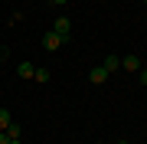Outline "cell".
<instances>
[{"label": "cell", "mask_w": 147, "mask_h": 144, "mask_svg": "<svg viewBox=\"0 0 147 144\" xmlns=\"http://www.w3.org/2000/svg\"><path fill=\"white\" fill-rule=\"evenodd\" d=\"M0 144H10V138H7V131H0Z\"/></svg>", "instance_id": "11"}, {"label": "cell", "mask_w": 147, "mask_h": 144, "mask_svg": "<svg viewBox=\"0 0 147 144\" xmlns=\"http://www.w3.org/2000/svg\"><path fill=\"white\" fill-rule=\"evenodd\" d=\"M121 66H124V69H127V72H137V69H141V66H144V62H141V59H137V56L131 53V56H124V59H121Z\"/></svg>", "instance_id": "4"}, {"label": "cell", "mask_w": 147, "mask_h": 144, "mask_svg": "<svg viewBox=\"0 0 147 144\" xmlns=\"http://www.w3.org/2000/svg\"><path fill=\"white\" fill-rule=\"evenodd\" d=\"M33 79H36V82H49V69H39V66H36V72H33Z\"/></svg>", "instance_id": "9"}, {"label": "cell", "mask_w": 147, "mask_h": 144, "mask_svg": "<svg viewBox=\"0 0 147 144\" xmlns=\"http://www.w3.org/2000/svg\"><path fill=\"white\" fill-rule=\"evenodd\" d=\"M141 72H147V62H144V66H141Z\"/></svg>", "instance_id": "13"}, {"label": "cell", "mask_w": 147, "mask_h": 144, "mask_svg": "<svg viewBox=\"0 0 147 144\" xmlns=\"http://www.w3.org/2000/svg\"><path fill=\"white\" fill-rule=\"evenodd\" d=\"M118 66H121V59H118V56H108V59H105V72H115Z\"/></svg>", "instance_id": "8"}, {"label": "cell", "mask_w": 147, "mask_h": 144, "mask_svg": "<svg viewBox=\"0 0 147 144\" xmlns=\"http://www.w3.org/2000/svg\"><path fill=\"white\" fill-rule=\"evenodd\" d=\"M33 72H36L33 62H20V66H16V75H20V79H33Z\"/></svg>", "instance_id": "5"}, {"label": "cell", "mask_w": 147, "mask_h": 144, "mask_svg": "<svg viewBox=\"0 0 147 144\" xmlns=\"http://www.w3.org/2000/svg\"><path fill=\"white\" fill-rule=\"evenodd\" d=\"M118 144H127V141H118Z\"/></svg>", "instance_id": "14"}, {"label": "cell", "mask_w": 147, "mask_h": 144, "mask_svg": "<svg viewBox=\"0 0 147 144\" xmlns=\"http://www.w3.org/2000/svg\"><path fill=\"white\" fill-rule=\"evenodd\" d=\"M53 3H59V7H62V3H69V0H53Z\"/></svg>", "instance_id": "12"}, {"label": "cell", "mask_w": 147, "mask_h": 144, "mask_svg": "<svg viewBox=\"0 0 147 144\" xmlns=\"http://www.w3.org/2000/svg\"><path fill=\"white\" fill-rule=\"evenodd\" d=\"M108 79V72H105V66H95V69L88 72V82H92V85H101V82H105Z\"/></svg>", "instance_id": "3"}, {"label": "cell", "mask_w": 147, "mask_h": 144, "mask_svg": "<svg viewBox=\"0 0 147 144\" xmlns=\"http://www.w3.org/2000/svg\"><path fill=\"white\" fill-rule=\"evenodd\" d=\"M13 124V118H10V112H7V108H0V131H7Z\"/></svg>", "instance_id": "6"}, {"label": "cell", "mask_w": 147, "mask_h": 144, "mask_svg": "<svg viewBox=\"0 0 147 144\" xmlns=\"http://www.w3.org/2000/svg\"><path fill=\"white\" fill-rule=\"evenodd\" d=\"M7 56H10V49H7V46H0V62H3Z\"/></svg>", "instance_id": "10"}, {"label": "cell", "mask_w": 147, "mask_h": 144, "mask_svg": "<svg viewBox=\"0 0 147 144\" xmlns=\"http://www.w3.org/2000/svg\"><path fill=\"white\" fill-rule=\"evenodd\" d=\"M144 3H147V0H144Z\"/></svg>", "instance_id": "15"}, {"label": "cell", "mask_w": 147, "mask_h": 144, "mask_svg": "<svg viewBox=\"0 0 147 144\" xmlns=\"http://www.w3.org/2000/svg\"><path fill=\"white\" fill-rule=\"evenodd\" d=\"M7 138H10V144H20V124H10L7 128Z\"/></svg>", "instance_id": "7"}, {"label": "cell", "mask_w": 147, "mask_h": 144, "mask_svg": "<svg viewBox=\"0 0 147 144\" xmlns=\"http://www.w3.org/2000/svg\"><path fill=\"white\" fill-rule=\"evenodd\" d=\"M62 43H65V39L59 36V33H53V30H46V33H42V49H49V53H56Z\"/></svg>", "instance_id": "2"}, {"label": "cell", "mask_w": 147, "mask_h": 144, "mask_svg": "<svg viewBox=\"0 0 147 144\" xmlns=\"http://www.w3.org/2000/svg\"><path fill=\"white\" fill-rule=\"evenodd\" d=\"M53 33H59L62 39H69L72 36V20H69V16H56L53 20Z\"/></svg>", "instance_id": "1"}]
</instances>
